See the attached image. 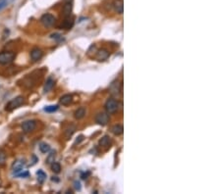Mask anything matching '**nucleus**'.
<instances>
[{"mask_svg":"<svg viewBox=\"0 0 221 194\" xmlns=\"http://www.w3.org/2000/svg\"><path fill=\"white\" fill-rule=\"evenodd\" d=\"M24 103H25V98L23 96H17V97H15L14 99H12L11 101H9L8 104L6 105L5 110L8 111V112H11V111L22 106Z\"/></svg>","mask_w":221,"mask_h":194,"instance_id":"1","label":"nucleus"},{"mask_svg":"<svg viewBox=\"0 0 221 194\" xmlns=\"http://www.w3.org/2000/svg\"><path fill=\"white\" fill-rule=\"evenodd\" d=\"M118 109H119V102L114 99V98H110L106 101L105 103V110H106L107 114H114L116 113Z\"/></svg>","mask_w":221,"mask_h":194,"instance_id":"2","label":"nucleus"},{"mask_svg":"<svg viewBox=\"0 0 221 194\" xmlns=\"http://www.w3.org/2000/svg\"><path fill=\"white\" fill-rule=\"evenodd\" d=\"M15 53L10 51H4L0 53V64L9 65L15 60Z\"/></svg>","mask_w":221,"mask_h":194,"instance_id":"3","label":"nucleus"},{"mask_svg":"<svg viewBox=\"0 0 221 194\" xmlns=\"http://www.w3.org/2000/svg\"><path fill=\"white\" fill-rule=\"evenodd\" d=\"M26 166H27V163H26V161L24 159H18V160H16L14 163L12 164V171L13 174H17L18 173H20L23 170L26 169Z\"/></svg>","mask_w":221,"mask_h":194,"instance_id":"4","label":"nucleus"},{"mask_svg":"<svg viewBox=\"0 0 221 194\" xmlns=\"http://www.w3.org/2000/svg\"><path fill=\"white\" fill-rule=\"evenodd\" d=\"M55 21H56L55 17L51 14H44V15L41 16V18H40L41 24H42L43 27H45V28H51L54 24H55Z\"/></svg>","mask_w":221,"mask_h":194,"instance_id":"5","label":"nucleus"},{"mask_svg":"<svg viewBox=\"0 0 221 194\" xmlns=\"http://www.w3.org/2000/svg\"><path fill=\"white\" fill-rule=\"evenodd\" d=\"M121 91H122V84H121V82H119L118 81H115L110 84L109 92L112 96H115V97L119 96L121 94Z\"/></svg>","mask_w":221,"mask_h":194,"instance_id":"6","label":"nucleus"},{"mask_svg":"<svg viewBox=\"0 0 221 194\" xmlns=\"http://www.w3.org/2000/svg\"><path fill=\"white\" fill-rule=\"evenodd\" d=\"M37 128V121L34 120H30V121H26L23 124H22V129L25 133H30L31 132H34Z\"/></svg>","mask_w":221,"mask_h":194,"instance_id":"7","label":"nucleus"},{"mask_svg":"<svg viewBox=\"0 0 221 194\" xmlns=\"http://www.w3.org/2000/svg\"><path fill=\"white\" fill-rule=\"evenodd\" d=\"M95 122L100 126H106L109 122V116L106 112H99L95 117Z\"/></svg>","mask_w":221,"mask_h":194,"instance_id":"8","label":"nucleus"},{"mask_svg":"<svg viewBox=\"0 0 221 194\" xmlns=\"http://www.w3.org/2000/svg\"><path fill=\"white\" fill-rule=\"evenodd\" d=\"M42 56H43V53L40 48H34L31 51V58L34 62H37L38 60H40L42 58Z\"/></svg>","mask_w":221,"mask_h":194,"instance_id":"9","label":"nucleus"},{"mask_svg":"<svg viewBox=\"0 0 221 194\" xmlns=\"http://www.w3.org/2000/svg\"><path fill=\"white\" fill-rule=\"evenodd\" d=\"M108 57H109V52H108L106 49L97 50V54H95V58H97L98 61H104Z\"/></svg>","mask_w":221,"mask_h":194,"instance_id":"10","label":"nucleus"},{"mask_svg":"<svg viewBox=\"0 0 221 194\" xmlns=\"http://www.w3.org/2000/svg\"><path fill=\"white\" fill-rule=\"evenodd\" d=\"M74 18L73 17H66V19L64 20V22L61 25V28H64V30H71L74 26Z\"/></svg>","mask_w":221,"mask_h":194,"instance_id":"11","label":"nucleus"},{"mask_svg":"<svg viewBox=\"0 0 221 194\" xmlns=\"http://www.w3.org/2000/svg\"><path fill=\"white\" fill-rule=\"evenodd\" d=\"M99 145L101 146V147H103L104 149H108L111 146V139L108 135H105L103 136L100 140H99Z\"/></svg>","mask_w":221,"mask_h":194,"instance_id":"12","label":"nucleus"},{"mask_svg":"<svg viewBox=\"0 0 221 194\" xmlns=\"http://www.w3.org/2000/svg\"><path fill=\"white\" fill-rule=\"evenodd\" d=\"M72 10H73V5H72V2H67L64 4L63 6V14L65 17H69L70 15L72 13Z\"/></svg>","mask_w":221,"mask_h":194,"instance_id":"13","label":"nucleus"},{"mask_svg":"<svg viewBox=\"0 0 221 194\" xmlns=\"http://www.w3.org/2000/svg\"><path fill=\"white\" fill-rule=\"evenodd\" d=\"M53 86H54V79L51 78V77H49L48 78L46 79L45 84H44L43 91L44 92H48V91H50L51 89H52Z\"/></svg>","mask_w":221,"mask_h":194,"instance_id":"14","label":"nucleus"},{"mask_svg":"<svg viewBox=\"0 0 221 194\" xmlns=\"http://www.w3.org/2000/svg\"><path fill=\"white\" fill-rule=\"evenodd\" d=\"M114 9L118 14H122L124 10L123 6V0H115L114 1Z\"/></svg>","mask_w":221,"mask_h":194,"instance_id":"15","label":"nucleus"},{"mask_svg":"<svg viewBox=\"0 0 221 194\" xmlns=\"http://www.w3.org/2000/svg\"><path fill=\"white\" fill-rule=\"evenodd\" d=\"M72 100H73V96L71 94H65L60 98V104L64 105V106H67V105H69L72 102Z\"/></svg>","mask_w":221,"mask_h":194,"instance_id":"16","label":"nucleus"},{"mask_svg":"<svg viewBox=\"0 0 221 194\" xmlns=\"http://www.w3.org/2000/svg\"><path fill=\"white\" fill-rule=\"evenodd\" d=\"M85 115H86V109L84 107H81V108H79L78 110H76V112H75V118H76V119L81 120V119H83V118L85 117Z\"/></svg>","mask_w":221,"mask_h":194,"instance_id":"17","label":"nucleus"},{"mask_svg":"<svg viewBox=\"0 0 221 194\" xmlns=\"http://www.w3.org/2000/svg\"><path fill=\"white\" fill-rule=\"evenodd\" d=\"M37 181H38V182H40V183H43L44 180H45V179H46V174L44 173L43 171L38 170L37 171Z\"/></svg>","mask_w":221,"mask_h":194,"instance_id":"18","label":"nucleus"},{"mask_svg":"<svg viewBox=\"0 0 221 194\" xmlns=\"http://www.w3.org/2000/svg\"><path fill=\"white\" fill-rule=\"evenodd\" d=\"M123 132H124V129H123V126L121 125H116V126H114L113 128H112V132H113L114 134L117 135V136L122 134Z\"/></svg>","mask_w":221,"mask_h":194,"instance_id":"19","label":"nucleus"},{"mask_svg":"<svg viewBox=\"0 0 221 194\" xmlns=\"http://www.w3.org/2000/svg\"><path fill=\"white\" fill-rule=\"evenodd\" d=\"M55 157H56V152L51 151L50 154H48V156H47V158H46V164H48V165L52 164L54 160H55Z\"/></svg>","mask_w":221,"mask_h":194,"instance_id":"20","label":"nucleus"},{"mask_svg":"<svg viewBox=\"0 0 221 194\" xmlns=\"http://www.w3.org/2000/svg\"><path fill=\"white\" fill-rule=\"evenodd\" d=\"M51 170H52L53 173L55 174H59L61 171V166H60L59 163H56V162H53L51 164Z\"/></svg>","mask_w":221,"mask_h":194,"instance_id":"21","label":"nucleus"},{"mask_svg":"<svg viewBox=\"0 0 221 194\" xmlns=\"http://www.w3.org/2000/svg\"><path fill=\"white\" fill-rule=\"evenodd\" d=\"M40 150L41 153H48L50 151V146L48 144H46V143H40Z\"/></svg>","mask_w":221,"mask_h":194,"instance_id":"22","label":"nucleus"},{"mask_svg":"<svg viewBox=\"0 0 221 194\" xmlns=\"http://www.w3.org/2000/svg\"><path fill=\"white\" fill-rule=\"evenodd\" d=\"M75 129H76V128L74 126H71L70 128H68L66 130H65V136H66V138L68 139V138H70L72 136V134L74 132H75Z\"/></svg>","mask_w":221,"mask_h":194,"instance_id":"23","label":"nucleus"},{"mask_svg":"<svg viewBox=\"0 0 221 194\" xmlns=\"http://www.w3.org/2000/svg\"><path fill=\"white\" fill-rule=\"evenodd\" d=\"M58 106L57 105H50V106H46L45 108H44V111L45 112H48V113H53L55 112V111L58 110Z\"/></svg>","mask_w":221,"mask_h":194,"instance_id":"24","label":"nucleus"},{"mask_svg":"<svg viewBox=\"0 0 221 194\" xmlns=\"http://www.w3.org/2000/svg\"><path fill=\"white\" fill-rule=\"evenodd\" d=\"M6 163V154L5 152L0 149V166H4Z\"/></svg>","mask_w":221,"mask_h":194,"instance_id":"25","label":"nucleus"},{"mask_svg":"<svg viewBox=\"0 0 221 194\" xmlns=\"http://www.w3.org/2000/svg\"><path fill=\"white\" fill-rule=\"evenodd\" d=\"M15 176L16 177H27L30 176V173H29V171L25 169V170L20 171V173H18L17 174H15Z\"/></svg>","mask_w":221,"mask_h":194,"instance_id":"26","label":"nucleus"},{"mask_svg":"<svg viewBox=\"0 0 221 194\" xmlns=\"http://www.w3.org/2000/svg\"><path fill=\"white\" fill-rule=\"evenodd\" d=\"M9 4V0H0V11H2Z\"/></svg>","mask_w":221,"mask_h":194,"instance_id":"27","label":"nucleus"},{"mask_svg":"<svg viewBox=\"0 0 221 194\" xmlns=\"http://www.w3.org/2000/svg\"><path fill=\"white\" fill-rule=\"evenodd\" d=\"M51 39H56V40H61V39H62V37H61V36H60V34H58V33H54V34H51Z\"/></svg>","mask_w":221,"mask_h":194,"instance_id":"28","label":"nucleus"},{"mask_svg":"<svg viewBox=\"0 0 221 194\" xmlns=\"http://www.w3.org/2000/svg\"><path fill=\"white\" fill-rule=\"evenodd\" d=\"M74 187H75L76 190L80 191V190H81V183H80L79 181H75V182H74Z\"/></svg>","mask_w":221,"mask_h":194,"instance_id":"29","label":"nucleus"},{"mask_svg":"<svg viewBox=\"0 0 221 194\" xmlns=\"http://www.w3.org/2000/svg\"><path fill=\"white\" fill-rule=\"evenodd\" d=\"M83 139H84V136H83V135H80L79 137H78V139L76 140L75 144H77V143H80V142H81V141L83 140Z\"/></svg>","mask_w":221,"mask_h":194,"instance_id":"30","label":"nucleus"},{"mask_svg":"<svg viewBox=\"0 0 221 194\" xmlns=\"http://www.w3.org/2000/svg\"><path fill=\"white\" fill-rule=\"evenodd\" d=\"M51 179H52V181H59V179H57V177H53Z\"/></svg>","mask_w":221,"mask_h":194,"instance_id":"31","label":"nucleus"},{"mask_svg":"<svg viewBox=\"0 0 221 194\" xmlns=\"http://www.w3.org/2000/svg\"><path fill=\"white\" fill-rule=\"evenodd\" d=\"M64 1V3H67V2H72L73 0H63Z\"/></svg>","mask_w":221,"mask_h":194,"instance_id":"32","label":"nucleus"}]
</instances>
